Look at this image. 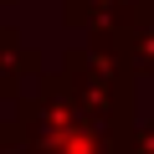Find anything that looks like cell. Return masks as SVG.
Returning <instances> with one entry per match:
<instances>
[{
    "label": "cell",
    "mask_w": 154,
    "mask_h": 154,
    "mask_svg": "<svg viewBox=\"0 0 154 154\" xmlns=\"http://www.w3.org/2000/svg\"><path fill=\"white\" fill-rule=\"evenodd\" d=\"M57 82L67 88V98L108 123H134V82L139 77L123 67V57H103L88 46H67L57 62Z\"/></svg>",
    "instance_id": "obj_2"
},
{
    "label": "cell",
    "mask_w": 154,
    "mask_h": 154,
    "mask_svg": "<svg viewBox=\"0 0 154 154\" xmlns=\"http://www.w3.org/2000/svg\"><path fill=\"white\" fill-rule=\"evenodd\" d=\"M36 72H41V51L26 46L16 26H0V103L26 93V77H36Z\"/></svg>",
    "instance_id": "obj_4"
},
{
    "label": "cell",
    "mask_w": 154,
    "mask_h": 154,
    "mask_svg": "<svg viewBox=\"0 0 154 154\" xmlns=\"http://www.w3.org/2000/svg\"><path fill=\"white\" fill-rule=\"evenodd\" d=\"M0 5H16V0H0Z\"/></svg>",
    "instance_id": "obj_8"
},
{
    "label": "cell",
    "mask_w": 154,
    "mask_h": 154,
    "mask_svg": "<svg viewBox=\"0 0 154 154\" xmlns=\"http://www.w3.org/2000/svg\"><path fill=\"white\" fill-rule=\"evenodd\" d=\"M16 123L41 154H128V123L82 113L57 72H36V93H16Z\"/></svg>",
    "instance_id": "obj_1"
},
{
    "label": "cell",
    "mask_w": 154,
    "mask_h": 154,
    "mask_svg": "<svg viewBox=\"0 0 154 154\" xmlns=\"http://www.w3.org/2000/svg\"><path fill=\"white\" fill-rule=\"evenodd\" d=\"M0 154H41L26 134H21V123H16V113L5 118V113H0Z\"/></svg>",
    "instance_id": "obj_6"
},
{
    "label": "cell",
    "mask_w": 154,
    "mask_h": 154,
    "mask_svg": "<svg viewBox=\"0 0 154 154\" xmlns=\"http://www.w3.org/2000/svg\"><path fill=\"white\" fill-rule=\"evenodd\" d=\"M118 57L134 77H154V16L118 31Z\"/></svg>",
    "instance_id": "obj_5"
},
{
    "label": "cell",
    "mask_w": 154,
    "mask_h": 154,
    "mask_svg": "<svg viewBox=\"0 0 154 154\" xmlns=\"http://www.w3.org/2000/svg\"><path fill=\"white\" fill-rule=\"evenodd\" d=\"M154 16V0H62V26L88 31V26H134Z\"/></svg>",
    "instance_id": "obj_3"
},
{
    "label": "cell",
    "mask_w": 154,
    "mask_h": 154,
    "mask_svg": "<svg viewBox=\"0 0 154 154\" xmlns=\"http://www.w3.org/2000/svg\"><path fill=\"white\" fill-rule=\"evenodd\" d=\"M128 154H154V118L149 123H128Z\"/></svg>",
    "instance_id": "obj_7"
}]
</instances>
